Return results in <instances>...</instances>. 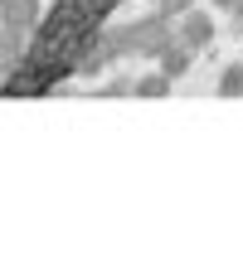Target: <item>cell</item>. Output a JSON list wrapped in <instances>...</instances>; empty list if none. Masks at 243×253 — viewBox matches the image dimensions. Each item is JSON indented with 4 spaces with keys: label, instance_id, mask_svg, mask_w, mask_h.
Listing matches in <instances>:
<instances>
[{
    "label": "cell",
    "instance_id": "9c48e42d",
    "mask_svg": "<svg viewBox=\"0 0 243 253\" xmlns=\"http://www.w3.org/2000/svg\"><path fill=\"white\" fill-rule=\"evenodd\" d=\"M239 0H209V10H234Z\"/></svg>",
    "mask_w": 243,
    "mask_h": 253
},
{
    "label": "cell",
    "instance_id": "6da1fadb",
    "mask_svg": "<svg viewBox=\"0 0 243 253\" xmlns=\"http://www.w3.org/2000/svg\"><path fill=\"white\" fill-rule=\"evenodd\" d=\"M170 34H175L170 15H165V10H156V15L131 20L126 30H112V34H107V54H141V59H156V54L165 49V39H170Z\"/></svg>",
    "mask_w": 243,
    "mask_h": 253
},
{
    "label": "cell",
    "instance_id": "52a82bcc",
    "mask_svg": "<svg viewBox=\"0 0 243 253\" xmlns=\"http://www.w3.org/2000/svg\"><path fill=\"white\" fill-rule=\"evenodd\" d=\"M190 5H200V0H156V10H165V15H185Z\"/></svg>",
    "mask_w": 243,
    "mask_h": 253
},
{
    "label": "cell",
    "instance_id": "5b68a950",
    "mask_svg": "<svg viewBox=\"0 0 243 253\" xmlns=\"http://www.w3.org/2000/svg\"><path fill=\"white\" fill-rule=\"evenodd\" d=\"M170 83H175V78L156 68V73H146V78H136V83H131V93H136V97H165V93H170Z\"/></svg>",
    "mask_w": 243,
    "mask_h": 253
},
{
    "label": "cell",
    "instance_id": "3957f363",
    "mask_svg": "<svg viewBox=\"0 0 243 253\" xmlns=\"http://www.w3.org/2000/svg\"><path fill=\"white\" fill-rule=\"evenodd\" d=\"M39 20H44V5L39 0H0V25L5 30H39Z\"/></svg>",
    "mask_w": 243,
    "mask_h": 253
},
{
    "label": "cell",
    "instance_id": "ba28073f",
    "mask_svg": "<svg viewBox=\"0 0 243 253\" xmlns=\"http://www.w3.org/2000/svg\"><path fill=\"white\" fill-rule=\"evenodd\" d=\"M229 15H234V34H239V39H243V0H239V5H234V10H229Z\"/></svg>",
    "mask_w": 243,
    "mask_h": 253
},
{
    "label": "cell",
    "instance_id": "8992f818",
    "mask_svg": "<svg viewBox=\"0 0 243 253\" xmlns=\"http://www.w3.org/2000/svg\"><path fill=\"white\" fill-rule=\"evenodd\" d=\"M219 97H243V63H229L224 73H219Z\"/></svg>",
    "mask_w": 243,
    "mask_h": 253
},
{
    "label": "cell",
    "instance_id": "7a4b0ae2",
    "mask_svg": "<svg viewBox=\"0 0 243 253\" xmlns=\"http://www.w3.org/2000/svg\"><path fill=\"white\" fill-rule=\"evenodd\" d=\"M175 39H185L195 54H200V49H209V44H214V20H209V10L190 5V10L180 15V25H175Z\"/></svg>",
    "mask_w": 243,
    "mask_h": 253
},
{
    "label": "cell",
    "instance_id": "277c9868",
    "mask_svg": "<svg viewBox=\"0 0 243 253\" xmlns=\"http://www.w3.org/2000/svg\"><path fill=\"white\" fill-rule=\"evenodd\" d=\"M156 63H161V73L185 78V73H190V63H195V49H190L185 39H175V34H170V39H165V49L156 54Z\"/></svg>",
    "mask_w": 243,
    "mask_h": 253
}]
</instances>
